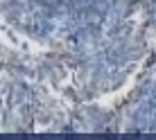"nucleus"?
I'll return each instance as SVG.
<instances>
[]
</instances>
